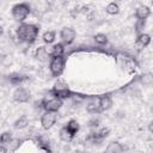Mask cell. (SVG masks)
Segmentation results:
<instances>
[{"label": "cell", "mask_w": 153, "mask_h": 153, "mask_svg": "<svg viewBox=\"0 0 153 153\" xmlns=\"http://www.w3.org/2000/svg\"><path fill=\"white\" fill-rule=\"evenodd\" d=\"M39 33V26L35 25V24H20L17 30H16V35L17 38H19V41L22 42H26V43H33Z\"/></svg>", "instance_id": "6da1fadb"}, {"label": "cell", "mask_w": 153, "mask_h": 153, "mask_svg": "<svg viewBox=\"0 0 153 153\" xmlns=\"http://www.w3.org/2000/svg\"><path fill=\"white\" fill-rule=\"evenodd\" d=\"M30 11L31 10H30L29 4H26V2H19V4H16L12 7L11 14H12V18L16 22L22 23V22H24L27 18V16L30 14Z\"/></svg>", "instance_id": "7a4b0ae2"}, {"label": "cell", "mask_w": 153, "mask_h": 153, "mask_svg": "<svg viewBox=\"0 0 153 153\" xmlns=\"http://www.w3.org/2000/svg\"><path fill=\"white\" fill-rule=\"evenodd\" d=\"M50 93L54 94L55 97L60 98V99H67V98H71L72 96H74V93L69 90L68 85L63 80H57L54 84L53 90H51Z\"/></svg>", "instance_id": "3957f363"}, {"label": "cell", "mask_w": 153, "mask_h": 153, "mask_svg": "<svg viewBox=\"0 0 153 153\" xmlns=\"http://www.w3.org/2000/svg\"><path fill=\"white\" fill-rule=\"evenodd\" d=\"M66 60L63 56H51L49 62V71L53 76H60L65 69Z\"/></svg>", "instance_id": "277c9868"}, {"label": "cell", "mask_w": 153, "mask_h": 153, "mask_svg": "<svg viewBox=\"0 0 153 153\" xmlns=\"http://www.w3.org/2000/svg\"><path fill=\"white\" fill-rule=\"evenodd\" d=\"M41 105H42V109H44V111H55L56 112L62 106V99H60L53 94L50 97H44L41 100Z\"/></svg>", "instance_id": "5b68a950"}, {"label": "cell", "mask_w": 153, "mask_h": 153, "mask_svg": "<svg viewBox=\"0 0 153 153\" xmlns=\"http://www.w3.org/2000/svg\"><path fill=\"white\" fill-rule=\"evenodd\" d=\"M57 120V115L55 111H44L43 115L41 116V124H42V128L48 130L50 129L55 122Z\"/></svg>", "instance_id": "8992f818"}, {"label": "cell", "mask_w": 153, "mask_h": 153, "mask_svg": "<svg viewBox=\"0 0 153 153\" xmlns=\"http://www.w3.org/2000/svg\"><path fill=\"white\" fill-rule=\"evenodd\" d=\"M30 92L24 87H17L13 92V100L16 103H26L30 100Z\"/></svg>", "instance_id": "52a82bcc"}, {"label": "cell", "mask_w": 153, "mask_h": 153, "mask_svg": "<svg viewBox=\"0 0 153 153\" xmlns=\"http://www.w3.org/2000/svg\"><path fill=\"white\" fill-rule=\"evenodd\" d=\"M75 35H76V33H75L74 29H72V27H63V29L61 30V32H60L61 41H62V43L66 44V45L72 44V43L74 42Z\"/></svg>", "instance_id": "ba28073f"}, {"label": "cell", "mask_w": 153, "mask_h": 153, "mask_svg": "<svg viewBox=\"0 0 153 153\" xmlns=\"http://www.w3.org/2000/svg\"><path fill=\"white\" fill-rule=\"evenodd\" d=\"M117 63H118L124 71H127V72H133V71H135V66H134L133 61H131L129 57H127V56H124V55H122V54H118V55H117Z\"/></svg>", "instance_id": "9c48e42d"}, {"label": "cell", "mask_w": 153, "mask_h": 153, "mask_svg": "<svg viewBox=\"0 0 153 153\" xmlns=\"http://www.w3.org/2000/svg\"><path fill=\"white\" fill-rule=\"evenodd\" d=\"M86 110L90 114H99L102 111L99 105V97H92L86 103Z\"/></svg>", "instance_id": "30bf717a"}, {"label": "cell", "mask_w": 153, "mask_h": 153, "mask_svg": "<svg viewBox=\"0 0 153 153\" xmlns=\"http://www.w3.org/2000/svg\"><path fill=\"white\" fill-rule=\"evenodd\" d=\"M151 16V8L146 5H141L136 8L135 11V17L137 19H141V20H146L148 17Z\"/></svg>", "instance_id": "8fae6325"}, {"label": "cell", "mask_w": 153, "mask_h": 153, "mask_svg": "<svg viewBox=\"0 0 153 153\" xmlns=\"http://www.w3.org/2000/svg\"><path fill=\"white\" fill-rule=\"evenodd\" d=\"M49 57H50V53H49V50H48L47 47H38L37 48V50H36V59L38 61L44 62Z\"/></svg>", "instance_id": "7c38bea8"}, {"label": "cell", "mask_w": 153, "mask_h": 153, "mask_svg": "<svg viewBox=\"0 0 153 153\" xmlns=\"http://www.w3.org/2000/svg\"><path fill=\"white\" fill-rule=\"evenodd\" d=\"M8 81L12 85H20L22 82H24L25 80H27V76L24 74H19V73H12L8 76Z\"/></svg>", "instance_id": "4fadbf2b"}, {"label": "cell", "mask_w": 153, "mask_h": 153, "mask_svg": "<svg viewBox=\"0 0 153 153\" xmlns=\"http://www.w3.org/2000/svg\"><path fill=\"white\" fill-rule=\"evenodd\" d=\"M124 149H126L124 146H122V143H120V142H117V141L110 142V143L108 145V147L105 148L106 153H121V152H123Z\"/></svg>", "instance_id": "5bb4252c"}, {"label": "cell", "mask_w": 153, "mask_h": 153, "mask_svg": "<svg viewBox=\"0 0 153 153\" xmlns=\"http://www.w3.org/2000/svg\"><path fill=\"white\" fill-rule=\"evenodd\" d=\"M99 105H100L102 111L109 110L112 106V99H111V97L109 94H104V96L99 97Z\"/></svg>", "instance_id": "9a60e30c"}, {"label": "cell", "mask_w": 153, "mask_h": 153, "mask_svg": "<svg viewBox=\"0 0 153 153\" xmlns=\"http://www.w3.org/2000/svg\"><path fill=\"white\" fill-rule=\"evenodd\" d=\"M151 43V36L148 33H145V32H141V33H137V37H136V44L145 48L147 47L148 44Z\"/></svg>", "instance_id": "2e32d148"}, {"label": "cell", "mask_w": 153, "mask_h": 153, "mask_svg": "<svg viewBox=\"0 0 153 153\" xmlns=\"http://www.w3.org/2000/svg\"><path fill=\"white\" fill-rule=\"evenodd\" d=\"M49 53H50V56H63V54H65V45H63V43L54 44L50 48Z\"/></svg>", "instance_id": "e0dca14e"}, {"label": "cell", "mask_w": 153, "mask_h": 153, "mask_svg": "<svg viewBox=\"0 0 153 153\" xmlns=\"http://www.w3.org/2000/svg\"><path fill=\"white\" fill-rule=\"evenodd\" d=\"M29 126V118L26 116H20L19 118H17L13 123V128L14 129H24Z\"/></svg>", "instance_id": "ac0fdd59"}, {"label": "cell", "mask_w": 153, "mask_h": 153, "mask_svg": "<svg viewBox=\"0 0 153 153\" xmlns=\"http://www.w3.org/2000/svg\"><path fill=\"white\" fill-rule=\"evenodd\" d=\"M59 136H60V139H61L62 141H65V142H69V141H72L73 137H74V135H73L66 127H62V128L60 129Z\"/></svg>", "instance_id": "d6986e66"}, {"label": "cell", "mask_w": 153, "mask_h": 153, "mask_svg": "<svg viewBox=\"0 0 153 153\" xmlns=\"http://www.w3.org/2000/svg\"><path fill=\"white\" fill-rule=\"evenodd\" d=\"M74 136L78 134V131L80 130V124H79V122L78 121H75V120H71V121H68L67 122V124L65 126Z\"/></svg>", "instance_id": "ffe728a7"}, {"label": "cell", "mask_w": 153, "mask_h": 153, "mask_svg": "<svg viewBox=\"0 0 153 153\" xmlns=\"http://www.w3.org/2000/svg\"><path fill=\"white\" fill-rule=\"evenodd\" d=\"M105 12L110 16H115V14H118L120 13V6L114 1V2H110L108 4L106 8H105Z\"/></svg>", "instance_id": "44dd1931"}, {"label": "cell", "mask_w": 153, "mask_h": 153, "mask_svg": "<svg viewBox=\"0 0 153 153\" xmlns=\"http://www.w3.org/2000/svg\"><path fill=\"white\" fill-rule=\"evenodd\" d=\"M55 32L54 31H45L43 35H42V39L44 43L47 44H51L54 41H55Z\"/></svg>", "instance_id": "7402d4cb"}, {"label": "cell", "mask_w": 153, "mask_h": 153, "mask_svg": "<svg viewBox=\"0 0 153 153\" xmlns=\"http://www.w3.org/2000/svg\"><path fill=\"white\" fill-rule=\"evenodd\" d=\"M93 39H94V42H96L97 44H99V45H104V44L108 43V37H106V35H104V33H97V35H94Z\"/></svg>", "instance_id": "603a6c76"}, {"label": "cell", "mask_w": 153, "mask_h": 153, "mask_svg": "<svg viewBox=\"0 0 153 153\" xmlns=\"http://www.w3.org/2000/svg\"><path fill=\"white\" fill-rule=\"evenodd\" d=\"M20 143H22V140H19V139H11V141L7 143L8 145V148L7 149H10V151H17L18 148H19V146H20Z\"/></svg>", "instance_id": "cb8c5ba5"}, {"label": "cell", "mask_w": 153, "mask_h": 153, "mask_svg": "<svg viewBox=\"0 0 153 153\" xmlns=\"http://www.w3.org/2000/svg\"><path fill=\"white\" fill-rule=\"evenodd\" d=\"M12 139V133L11 131H4L0 135V145H7Z\"/></svg>", "instance_id": "d4e9b609"}, {"label": "cell", "mask_w": 153, "mask_h": 153, "mask_svg": "<svg viewBox=\"0 0 153 153\" xmlns=\"http://www.w3.org/2000/svg\"><path fill=\"white\" fill-rule=\"evenodd\" d=\"M140 81L145 85V86H149V85H152V82H153V78H152V74H149V73H147V74H143V75H141V78H140Z\"/></svg>", "instance_id": "484cf974"}, {"label": "cell", "mask_w": 153, "mask_h": 153, "mask_svg": "<svg viewBox=\"0 0 153 153\" xmlns=\"http://www.w3.org/2000/svg\"><path fill=\"white\" fill-rule=\"evenodd\" d=\"M96 134H97V136H98L100 140H104V139L110 134V129H109L108 127H103V128H100L99 130H97Z\"/></svg>", "instance_id": "4316f807"}, {"label": "cell", "mask_w": 153, "mask_h": 153, "mask_svg": "<svg viewBox=\"0 0 153 153\" xmlns=\"http://www.w3.org/2000/svg\"><path fill=\"white\" fill-rule=\"evenodd\" d=\"M145 24H146V20H141V19H137L136 24H135V29L137 31V33H141L143 32V27H145Z\"/></svg>", "instance_id": "83f0119b"}, {"label": "cell", "mask_w": 153, "mask_h": 153, "mask_svg": "<svg viewBox=\"0 0 153 153\" xmlns=\"http://www.w3.org/2000/svg\"><path fill=\"white\" fill-rule=\"evenodd\" d=\"M99 123H100L99 118H97V117H92V118L88 121V127H90V128H97V127L99 126Z\"/></svg>", "instance_id": "f1b7e54d"}, {"label": "cell", "mask_w": 153, "mask_h": 153, "mask_svg": "<svg viewBox=\"0 0 153 153\" xmlns=\"http://www.w3.org/2000/svg\"><path fill=\"white\" fill-rule=\"evenodd\" d=\"M7 151H8V149H7L4 145H0V153H6Z\"/></svg>", "instance_id": "f546056e"}, {"label": "cell", "mask_w": 153, "mask_h": 153, "mask_svg": "<svg viewBox=\"0 0 153 153\" xmlns=\"http://www.w3.org/2000/svg\"><path fill=\"white\" fill-rule=\"evenodd\" d=\"M152 124H153L152 122H149V124H148V129H149V131H151V133H152V130H153V127H152Z\"/></svg>", "instance_id": "4dcf8cb0"}, {"label": "cell", "mask_w": 153, "mask_h": 153, "mask_svg": "<svg viewBox=\"0 0 153 153\" xmlns=\"http://www.w3.org/2000/svg\"><path fill=\"white\" fill-rule=\"evenodd\" d=\"M2 33H4V29H2V26L0 25V36H2Z\"/></svg>", "instance_id": "1f68e13d"}, {"label": "cell", "mask_w": 153, "mask_h": 153, "mask_svg": "<svg viewBox=\"0 0 153 153\" xmlns=\"http://www.w3.org/2000/svg\"><path fill=\"white\" fill-rule=\"evenodd\" d=\"M115 1H122V0H115Z\"/></svg>", "instance_id": "d6a6232c"}]
</instances>
